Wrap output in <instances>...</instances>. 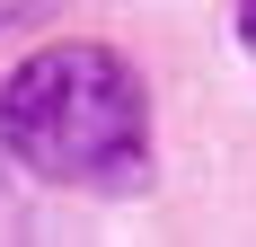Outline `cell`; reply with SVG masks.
<instances>
[{"mask_svg": "<svg viewBox=\"0 0 256 247\" xmlns=\"http://www.w3.org/2000/svg\"><path fill=\"white\" fill-rule=\"evenodd\" d=\"M238 44L256 53V0H238Z\"/></svg>", "mask_w": 256, "mask_h": 247, "instance_id": "3957f363", "label": "cell"}, {"mask_svg": "<svg viewBox=\"0 0 256 247\" xmlns=\"http://www.w3.org/2000/svg\"><path fill=\"white\" fill-rule=\"evenodd\" d=\"M0 150L44 186L142 194L150 186V88L115 44H44L0 80Z\"/></svg>", "mask_w": 256, "mask_h": 247, "instance_id": "6da1fadb", "label": "cell"}, {"mask_svg": "<svg viewBox=\"0 0 256 247\" xmlns=\"http://www.w3.org/2000/svg\"><path fill=\"white\" fill-rule=\"evenodd\" d=\"M44 0H0V26H18V18H36Z\"/></svg>", "mask_w": 256, "mask_h": 247, "instance_id": "7a4b0ae2", "label": "cell"}]
</instances>
